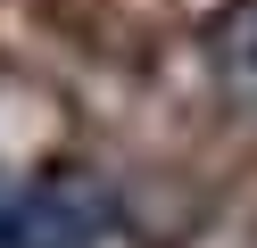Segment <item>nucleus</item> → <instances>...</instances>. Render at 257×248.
I'll use <instances>...</instances> for the list:
<instances>
[{
	"label": "nucleus",
	"mask_w": 257,
	"mask_h": 248,
	"mask_svg": "<svg viewBox=\"0 0 257 248\" xmlns=\"http://www.w3.org/2000/svg\"><path fill=\"white\" fill-rule=\"evenodd\" d=\"M108 223H116V198H108L100 174H50L34 182V190L17 198V231H9V248H100Z\"/></svg>",
	"instance_id": "f257e3e1"
},
{
	"label": "nucleus",
	"mask_w": 257,
	"mask_h": 248,
	"mask_svg": "<svg viewBox=\"0 0 257 248\" xmlns=\"http://www.w3.org/2000/svg\"><path fill=\"white\" fill-rule=\"evenodd\" d=\"M216 75L232 83V99L257 108V0H240V9L216 25Z\"/></svg>",
	"instance_id": "f03ea898"
},
{
	"label": "nucleus",
	"mask_w": 257,
	"mask_h": 248,
	"mask_svg": "<svg viewBox=\"0 0 257 248\" xmlns=\"http://www.w3.org/2000/svg\"><path fill=\"white\" fill-rule=\"evenodd\" d=\"M9 231H17V198H9V182H0V248H9Z\"/></svg>",
	"instance_id": "7ed1b4c3"
}]
</instances>
